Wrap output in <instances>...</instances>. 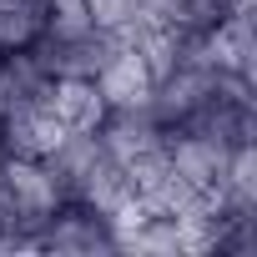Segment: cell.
<instances>
[{
	"instance_id": "6da1fadb",
	"label": "cell",
	"mask_w": 257,
	"mask_h": 257,
	"mask_svg": "<svg viewBox=\"0 0 257 257\" xmlns=\"http://www.w3.org/2000/svg\"><path fill=\"white\" fill-rule=\"evenodd\" d=\"M46 106H51V116L66 126V132H96L106 121V111H111L91 76H51Z\"/></svg>"
}]
</instances>
